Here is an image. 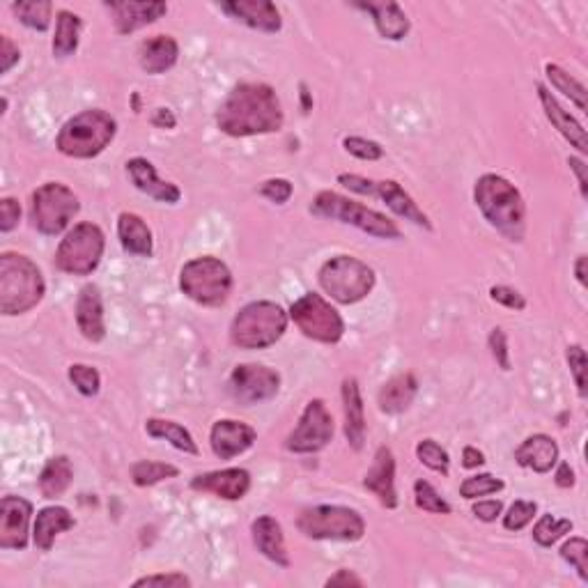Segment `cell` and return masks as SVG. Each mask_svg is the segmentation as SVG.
I'll use <instances>...</instances> for the list:
<instances>
[{
  "label": "cell",
  "instance_id": "1",
  "mask_svg": "<svg viewBox=\"0 0 588 588\" xmlns=\"http://www.w3.org/2000/svg\"><path fill=\"white\" fill-rule=\"evenodd\" d=\"M216 125L235 138L274 134L283 127L281 99L267 83H239L216 113Z\"/></svg>",
  "mask_w": 588,
  "mask_h": 588
},
{
  "label": "cell",
  "instance_id": "2",
  "mask_svg": "<svg viewBox=\"0 0 588 588\" xmlns=\"http://www.w3.org/2000/svg\"><path fill=\"white\" fill-rule=\"evenodd\" d=\"M474 200L492 228H497L510 242H522L526 232V207L522 193L513 182L494 173L478 177Z\"/></svg>",
  "mask_w": 588,
  "mask_h": 588
},
{
  "label": "cell",
  "instance_id": "3",
  "mask_svg": "<svg viewBox=\"0 0 588 588\" xmlns=\"http://www.w3.org/2000/svg\"><path fill=\"white\" fill-rule=\"evenodd\" d=\"M46 292L40 267L26 255H0V313L21 315L40 304Z\"/></svg>",
  "mask_w": 588,
  "mask_h": 588
},
{
  "label": "cell",
  "instance_id": "4",
  "mask_svg": "<svg viewBox=\"0 0 588 588\" xmlns=\"http://www.w3.org/2000/svg\"><path fill=\"white\" fill-rule=\"evenodd\" d=\"M115 120L106 111L92 108L74 115L65 122L56 138V147L65 157L72 159H92L102 154L115 138Z\"/></svg>",
  "mask_w": 588,
  "mask_h": 588
},
{
  "label": "cell",
  "instance_id": "5",
  "mask_svg": "<svg viewBox=\"0 0 588 588\" xmlns=\"http://www.w3.org/2000/svg\"><path fill=\"white\" fill-rule=\"evenodd\" d=\"M288 329V313L274 301H253L232 320L230 340L242 350H265Z\"/></svg>",
  "mask_w": 588,
  "mask_h": 588
},
{
  "label": "cell",
  "instance_id": "6",
  "mask_svg": "<svg viewBox=\"0 0 588 588\" xmlns=\"http://www.w3.org/2000/svg\"><path fill=\"white\" fill-rule=\"evenodd\" d=\"M311 212L315 216H322V219H331L338 223H345V226H354L368 235L377 239H400L402 232L393 223L389 216L379 214L370 207L354 203V200L340 196L334 191H320L313 200Z\"/></svg>",
  "mask_w": 588,
  "mask_h": 588
},
{
  "label": "cell",
  "instance_id": "7",
  "mask_svg": "<svg viewBox=\"0 0 588 588\" xmlns=\"http://www.w3.org/2000/svg\"><path fill=\"white\" fill-rule=\"evenodd\" d=\"M320 285L338 304L350 306L373 292L375 272L354 255H336L322 265Z\"/></svg>",
  "mask_w": 588,
  "mask_h": 588
},
{
  "label": "cell",
  "instance_id": "8",
  "mask_svg": "<svg viewBox=\"0 0 588 588\" xmlns=\"http://www.w3.org/2000/svg\"><path fill=\"white\" fill-rule=\"evenodd\" d=\"M180 290L200 306H221L230 297L232 274L226 262L212 255L193 258L182 267Z\"/></svg>",
  "mask_w": 588,
  "mask_h": 588
},
{
  "label": "cell",
  "instance_id": "9",
  "mask_svg": "<svg viewBox=\"0 0 588 588\" xmlns=\"http://www.w3.org/2000/svg\"><path fill=\"white\" fill-rule=\"evenodd\" d=\"M297 529L313 540H345L354 543L366 533V522L357 510L345 506H315L299 515Z\"/></svg>",
  "mask_w": 588,
  "mask_h": 588
},
{
  "label": "cell",
  "instance_id": "10",
  "mask_svg": "<svg viewBox=\"0 0 588 588\" xmlns=\"http://www.w3.org/2000/svg\"><path fill=\"white\" fill-rule=\"evenodd\" d=\"M104 232L95 223H79L67 232L56 251V267L72 276L95 272L104 255Z\"/></svg>",
  "mask_w": 588,
  "mask_h": 588
},
{
  "label": "cell",
  "instance_id": "11",
  "mask_svg": "<svg viewBox=\"0 0 588 588\" xmlns=\"http://www.w3.org/2000/svg\"><path fill=\"white\" fill-rule=\"evenodd\" d=\"M79 210V198L60 182L44 184L30 198V221H33L35 230L49 237L60 235Z\"/></svg>",
  "mask_w": 588,
  "mask_h": 588
},
{
  "label": "cell",
  "instance_id": "12",
  "mask_svg": "<svg viewBox=\"0 0 588 588\" xmlns=\"http://www.w3.org/2000/svg\"><path fill=\"white\" fill-rule=\"evenodd\" d=\"M292 322L297 324L301 334L317 343L334 345L345 334V322L334 306L320 294L308 292L297 299L290 308Z\"/></svg>",
  "mask_w": 588,
  "mask_h": 588
},
{
  "label": "cell",
  "instance_id": "13",
  "mask_svg": "<svg viewBox=\"0 0 588 588\" xmlns=\"http://www.w3.org/2000/svg\"><path fill=\"white\" fill-rule=\"evenodd\" d=\"M338 184H343L345 189H350L354 193H361V196H375L379 200H384L386 207L393 214H398L400 219L412 221L414 226L432 230V223L428 216L423 214L419 205L414 203V198L400 187L398 182L393 180H368V177L361 175H338Z\"/></svg>",
  "mask_w": 588,
  "mask_h": 588
},
{
  "label": "cell",
  "instance_id": "14",
  "mask_svg": "<svg viewBox=\"0 0 588 588\" xmlns=\"http://www.w3.org/2000/svg\"><path fill=\"white\" fill-rule=\"evenodd\" d=\"M334 439V416L324 405V400H311L301 414L297 428L285 439V448L290 453H317Z\"/></svg>",
  "mask_w": 588,
  "mask_h": 588
},
{
  "label": "cell",
  "instance_id": "15",
  "mask_svg": "<svg viewBox=\"0 0 588 588\" xmlns=\"http://www.w3.org/2000/svg\"><path fill=\"white\" fill-rule=\"evenodd\" d=\"M278 389H281V375L267 366H258V363H244V366L232 370L230 375L232 398L246 407L272 400Z\"/></svg>",
  "mask_w": 588,
  "mask_h": 588
},
{
  "label": "cell",
  "instance_id": "16",
  "mask_svg": "<svg viewBox=\"0 0 588 588\" xmlns=\"http://www.w3.org/2000/svg\"><path fill=\"white\" fill-rule=\"evenodd\" d=\"M30 515H33L30 501L21 497H3L0 501V547L26 549Z\"/></svg>",
  "mask_w": 588,
  "mask_h": 588
},
{
  "label": "cell",
  "instance_id": "17",
  "mask_svg": "<svg viewBox=\"0 0 588 588\" xmlns=\"http://www.w3.org/2000/svg\"><path fill=\"white\" fill-rule=\"evenodd\" d=\"M106 7L113 12L115 28H118L120 35L136 33V30L150 26L168 12V5L159 3V0H138V3L136 0H125V3H108Z\"/></svg>",
  "mask_w": 588,
  "mask_h": 588
},
{
  "label": "cell",
  "instance_id": "18",
  "mask_svg": "<svg viewBox=\"0 0 588 588\" xmlns=\"http://www.w3.org/2000/svg\"><path fill=\"white\" fill-rule=\"evenodd\" d=\"M363 487L370 490L379 499L384 508L398 506V492H396V460H393L391 448L379 446L375 453L373 467L368 469L363 478Z\"/></svg>",
  "mask_w": 588,
  "mask_h": 588
},
{
  "label": "cell",
  "instance_id": "19",
  "mask_svg": "<svg viewBox=\"0 0 588 588\" xmlns=\"http://www.w3.org/2000/svg\"><path fill=\"white\" fill-rule=\"evenodd\" d=\"M255 430L251 425H246L242 421H232V419H223L216 421L210 435V444L216 458L221 460H232L237 455H242L249 451V448L255 444Z\"/></svg>",
  "mask_w": 588,
  "mask_h": 588
},
{
  "label": "cell",
  "instance_id": "20",
  "mask_svg": "<svg viewBox=\"0 0 588 588\" xmlns=\"http://www.w3.org/2000/svg\"><path fill=\"white\" fill-rule=\"evenodd\" d=\"M221 10L235 21L253 30H262V33H278L283 26L281 12L269 0H232V3H221Z\"/></svg>",
  "mask_w": 588,
  "mask_h": 588
},
{
  "label": "cell",
  "instance_id": "21",
  "mask_svg": "<svg viewBox=\"0 0 588 588\" xmlns=\"http://www.w3.org/2000/svg\"><path fill=\"white\" fill-rule=\"evenodd\" d=\"M191 490L212 492L226 501H239L251 490V474L246 469H223L200 474L191 481Z\"/></svg>",
  "mask_w": 588,
  "mask_h": 588
},
{
  "label": "cell",
  "instance_id": "22",
  "mask_svg": "<svg viewBox=\"0 0 588 588\" xmlns=\"http://www.w3.org/2000/svg\"><path fill=\"white\" fill-rule=\"evenodd\" d=\"M127 173L131 177V182H134V187L138 191L147 193L150 198L159 200V203H168V205L180 203L182 191L177 189V184L159 180L157 170H154V166L147 159H143V157L129 159L127 161Z\"/></svg>",
  "mask_w": 588,
  "mask_h": 588
},
{
  "label": "cell",
  "instance_id": "23",
  "mask_svg": "<svg viewBox=\"0 0 588 588\" xmlns=\"http://www.w3.org/2000/svg\"><path fill=\"white\" fill-rule=\"evenodd\" d=\"M76 324L90 343H102L106 336L104 301L97 285H85L76 299Z\"/></svg>",
  "mask_w": 588,
  "mask_h": 588
},
{
  "label": "cell",
  "instance_id": "24",
  "mask_svg": "<svg viewBox=\"0 0 588 588\" xmlns=\"http://www.w3.org/2000/svg\"><path fill=\"white\" fill-rule=\"evenodd\" d=\"M251 533H253V543L262 556H267V559L276 563V566L290 568V556H288V547H285L283 529L272 515L258 517V520L251 524Z\"/></svg>",
  "mask_w": 588,
  "mask_h": 588
},
{
  "label": "cell",
  "instance_id": "25",
  "mask_svg": "<svg viewBox=\"0 0 588 588\" xmlns=\"http://www.w3.org/2000/svg\"><path fill=\"white\" fill-rule=\"evenodd\" d=\"M354 7L368 12L375 21L377 33L384 37V40L398 42L409 33V19L407 14L402 12V7L393 0H379V3H354Z\"/></svg>",
  "mask_w": 588,
  "mask_h": 588
},
{
  "label": "cell",
  "instance_id": "26",
  "mask_svg": "<svg viewBox=\"0 0 588 588\" xmlns=\"http://www.w3.org/2000/svg\"><path fill=\"white\" fill-rule=\"evenodd\" d=\"M538 97H540V104L545 108V115L547 120L552 122L554 129L561 131V136L566 138V141L577 147L579 152L586 154L588 152V138H586V129L579 125V122L572 118V115L563 108L556 99L552 97V92H549L545 85H538Z\"/></svg>",
  "mask_w": 588,
  "mask_h": 588
},
{
  "label": "cell",
  "instance_id": "27",
  "mask_svg": "<svg viewBox=\"0 0 588 588\" xmlns=\"http://www.w3.org/2000/svg\"><path fill=\"white\" fill-rule=\"evenodd\" d=\"M515 460L536 474H547L559 462V444L549 435H531L515 451Z\"/></svg>",
  "mask_w": 588,
  "mask_h": 588
},
{
  "label": "cell",
  "instance_id": "28",
  "mask_svg": "<svg viewBox=\"0 0 588 588\" xmlns=\"http://www.w3.org/2000/svg\"><path fill=\"white\" fill-rule=\"evenodd\" d=\"M343 407H345V437L354 451H361L366 441V416H363V398L359 382L347 377L343 382Z\"/></svg>",
  "mask_w": 588,
  "mask_h": 588
},
{
  "label": "cell",
  "instance_id": "29",
  "mask_svg": "<svg viewBox=\"0 0 588 588\" xmlns=\"http://www.w3.org/2000/svg\"><path fill=\"white\" fill-rule=\"evenodd\" d=\"M180 58V46L170 35H154L141 44L138 60L147 74H164L170 67H175Z\"/></svg>",
  "mask_w": 588,
  "mask_h": 588
},
{
  "label": "cell",
  "instance_id": "30",
  "mask_svg": "<svg viewBox=\"0 0 588 588\" xmlns=\"http://www.w3.org/2000/svg\"><path fill=\"white\" fill-rule=\"evenodd\" d=\"M74 517L69 513L67 508L63 506H49V508H42L40 513H37V520H35V529H33V540L37 549H42V552H49L53 547V540L56 536H60L63 531L74 529Z\"/></svg>",
  "mask_w": 588,
  "mask_h": 588
},
{
  "label": "cell",
  "instance_id": "31",
  "mask_svg": "<svg viewBox=\"0 0 588 588\" xmlns=\"http://www.w3.org/2000/svg\"><path fill=\"white\" fill-rule=\"evenodd\" d=\"M118 237L122 249L136 258H150L154 251L152 242V230L147 228V223L138 214H120L118 219Z\"/></svg>",
  "mask_w": 588,
  "mask_h": 588
},
{
  "label": "cell",
  "instance_id": "32",
  "mask_svg": "<svg viewBox=\"0 0 588 588\" xmlns=\"http://www.w3.org/2000/svg\"><path fill=\"white\" fill-rule=\"evenodd\" d=\"M416 391H419V382H416V377L412 373H402L398 377H393L382 386V391H379V409H382L384 414L405 412V409L412 405Z\"/></svg>",
  "mask_w": 588,
  "mask_h": 588
},
{
  "label": "cell",
  "instance_id": "33",
  "mask_svg": "<svg viewBox=\"0 0 588 588\" xmlns=\"http://www.w3.org/2000/svg\"><path fill=\"white\" fill-rule=\"evenodd\" d=\"M74 469L72 462H69L65 455H58V458H51L46 462V467L40 474V492L44 499H58L67 492V487L72 485Z\"/></svg>",
  "mask_w": 588,
  "mask_h": 588
},
{
  "label": "cell",
  "instance_id": "34",
  "mask_svg": "<svg viewBox=\"0 0 588 588\" xmlns=\"http://www.w3.org/2000/svg\"><path fill=\"white\" fill-rule=\"evenodd\" d=\"M145 432L154 439H166L173 444L177 451L187 453V455H198V444L193 441L191 432L184 428V425L175 423V421H166V419H147L145 423Z\"/></svg>",
  "mask_w": 588,
  "mask_h": 588
},
{
  "label": "cell",
  "instance_id": "35",
  "mask_svg": "<svg viewBox=\"0 0 588 588\" xmlns=\"http://www.w3.org/2000/svg\"><path fill=\"white\" fill-rule=\"evenodd\" d=\"M79 37H81V17H76L72 12H58L56 23V37H53V56L56 58H69L74 56L79 49Z\"/></svg>",
  "mask_w": 588,
  "mask_h": 588
},
{
  "label": "cell",
  "instance_id": "36",
  "mask_svg": "<svg viewBox=\"0 0 588 588\" xmlns=\"http://www.w3.org/2000/svg\"><path fill=\"white\" fill-rule=\"evenodd\" d=\"M180 474V469L175 464L166 462H154V460H141L131 467V481L138 487H150L161 481H168V478H175Z\"/></svg>",
  "mask_w": 588,
  "mask_h": 588
},
{
  "label": "cell",
  "instance_id": "37",
  "mask_svg": "<svg viewBox=\"0 0 588 588\" xmlns=\"http://www.w3.org/2000/svg\"><path fill=\"white\" fill-rule=\"evenodd\" d=\"M545 72H547V79L552 81V85L559 92H563V95L570 97L572 102H575L579 106V111H586L588 108V102H586V88L582 83H579L575 76H570L566 69H561L559 65H545Z\"/></svg>",
  "mask_w": 588,
  "mask_h": 588
},
{
  "label": "cell",
  "instance_id": "38",
  "mask_svg": "<svg viewBox=\"0 0 588 588\" xmlns=\"http://www.w3.org/2000/svg\"><path fill=\"white\" fill-rule=\"evenodd\" d=\"M12 12L17 14L23 26L44 33V30L51 26L53 5L49 3V0H30V3H14Z\"/></svg>",
  "mask_w": 588,
  "mask_h": 588
},
{
  "label": "cell",
  "instance_id": "39",
  "mask_svg": "<svg viewBox=\"0 0 588 588\" xmlns=\"http://www.w3.org/2000/svg\"><path fill=\"white\" fill-rule=\"evenodd\" d=\"M570 531H572L570 520H563V517H554V515H543L538 520V524L533 526V540H536L540 547H552L556 540H561Z\"/></svg>",
  "mask_w": 588,
  "mask_h": 588
},
{
  "label": "cell",
  "instance_id": "40",
  "mask_svg": "<svg viewBox=\"0 0 588 588\" xmlns=\"http://www.w3.org/2000/svg\"><path fill=\"white\" fill-rule=\"evenodd\" d=\"M416 458H419L428 469L437 471L441 476H448L451 458H448L446 448H441L435 439L419 441V446H416Z\"/></svg>",
  "mask_w": 588,
  "mask_h": 588
},
{
  "label": "cell",
  "instance_id": "41",
  "mask_svg": "<svg viewBox=\"0 0 588 588\" xmlns=\"http://www.w3.org/2000/svg\"><path fill=\"white\" fill-rule=\"evenodd\" d=\"M414 494H416V506L425 513H437V515H451V504L441 497V494L432 487L428 481H416L414 485Z\"/></svg>",
  "mask_w": 588,
  "mask_h": 588
},
{
  "label": "cell",
  "instance_id": "42",
  "mask_svg": "<svg viewBox=\"0 0 588 588\" xmlns=\"http://www.w3.org/2000/svg\"><path fill=\"white\" fill-rule=\"evenodd\" d=\"M504 490V481L501 478H494L492 474H478L464 478L460 485V494L464 499H478L487 497V494H497Z\"/></svg>",
  "mask_w": 588,
  "mask_h": 588
},
{
  "label": "cell",
  "instance_id": "43",
  "mask_svg": "<svg viewBox=\"0 0 588 588\" xmlns=\"http://www.w3.org/2000/svg\"><path fill=\"white\" fill-rule=\"evenodd\" d=\"M69 379L76 386V391L85 398H92L99 393V386H102V377H99V370L92 366H83V363H74L69 366Z\"/></svg>",
  "mask_w": 588,
  "mask_h": 588
},
{
  "label": "cell",
  "instance_id": "44",
  "mask_svg": "<svg viewBox=\"0 0 588 588\" xmlns=\"http://www.w3.org/2000/svg\"><path fill=\"white\" fill-rule=\"evenodd\" d=\"M561 556L579 572V577H582L584 582H588V543L584 538H570L568 543L561 547Z\"/></svg>",
  "mask_w": 588,
  "mask_h": 588
},
{
  "label": "cell",
  "instance_id": "45",
  "mask_svg": "<svg viewBox=\"0 0 588 588\" xmlns=\"http://www.w3.org/2000/svg\"><path fill=\"white\" fill-rule=\"evenodd\" d=\"M536 501H515L513 506H510L508 513L504 515V526L508 531H522L526 524H529L533 517H536Z\"/></svg>",
  "mask_w": 588,
  "mask_h": 588
},
{
  "label": "cell",
  "instance_id": "46",
  "mask_svg": "<svg viewBox=\"0 0 588 588\" xmlns=\"http://www.w3.org/2000/svg\"><path fill=\"white\" fill-rule=\"evenodd\" d=\"M343 147L352 154V157L363 159V161H377V159L384 157L382 145L375 143V141H368V138H361V136H347L343 141Z\"/></svg>",
  "mask_w": 588,
  "mask_h": 588
},
{
  "label": "cell",
  "instance_id": "47",
  "mask_svg": "<svg viewBox=\"0 0 588 588\" xmlns=\"http://www.w3.org/2000/svg\"><path fill=\"white\" fill-rule=\"evenodd\" d=\"M568 363H570V370L572 375H575V384H577V391L579 396L586 398V352L582 345H570L568 352Z\"/></svg>",
  "mask_w": 588,
  "mask_h": 588
},
{
  "label": "cell",
  "instance_id": "48",
  "mask_svg": "<svg viewBox=\"0 0 588 588\" xmlns=\"http://www.w3.org/2000/svg\"><path fill=\"white\" fill-rule=\"evenodd\" d=\"M260 196H265L267 200H272V203H276V205H283L292 198V184L288 180H283V177L267 180L260 187Z\"/></svg>",
  "mask_w": 588,
  "mask_h": 588
},
{
  "label": "cell",
  "instance_id": "49",
  "mask_svg": "<svg viewBox=\"0 0 588 588\" xmlns=\"http://www.w3.org/2000/svg\"><path fill=\"white\" fill-rule=\"evenodd\" d=\"M490 297L497 301V304L510 308V311H524L526 308L524 294L508 288V285H494V288L490 290Z\"/></svg>",
  "mask_w": 588,
  "mask_h": 588
},
{
  "label": "cell",
  "instance_id": "50",
  "mask_svg": "<svg viewBox=\"0 0 588 588\" xmlns=\"http://www.w3.org/2000/svg\"><path fill=\"white\" fill-rule=\"evenodd\" d=\"M490 350L494 361L499 363V368L510 370V352H508V338L504 329H492L490 334Z\"/></svg>",
  "mask_w": 588,
  "mask_h": 588
},
{
  "label": "cell",
  "instance_id": "51",
  "mask_svg": "<svg viewBox=\"0 0 588 588\" xmlns=\"http://www.w3.org/2000/svg\"><path fill=\"white\" fill-rule=\"evenodd\" d=\"M21 219V207L14 198L0 200V230L10 232L19 226Z\"/></svg>",
  "mask_w": 588,
  "mask_h": 588
},
{
  "label": "cell",
  "instance_id": "52",
  "mask_svg": "<svg viewBox=\"0 0 588 588\" xmlns=\"http://www.w3.org/2000/svg\"><path fill=\"white\" fill-rule=\"evenodd\" d=\"M134 586H191V579L180 572H168V575H147L136 579Z\"/></svg>",
  "mask_w": 588,
  "mask_h": 588
},
{
  "label": "cell",
  "instance_id": "53",
  "mask_svg": "<svg viewBox=\"0 0 588 588\" xmlns=\"http://www.w3.org/2000/svg\"><path fill=\"white\" fill-rule=\"evenodd\" d=\"M19 58H21V51L12 44L10 37L7 35L0 37V72L3 74L10 72V69L19 63Z\"/></svg>",
  "mask_w": 588,
  "mask_h": 588
},
{
  "label": "cell",
  "instance_id": "54",
  "mask_svg": "<svg viewBox=\"0 0 588 588\" xmlns=\"http://www.w3.org/2000/svg\"><path fill=\"white\" fill-rule=\"evenodd\" d=\"M501 510H504L501 501H478L474 504V515L483 522H494L501 515Z\"/></svg>",
  "mask_w": 588,
  "mask_h": 588
},
{
  "label": "cell",
  "instance_id": "55",
  "mask_svg": "<svg viewBox=\"0 0 588 588\" xmlns=\"http://www.w3.org/2000/svg\"><path fill=\"white\" fill-rule=\"evenodd\" d=\"M327 586H363V579L354 575L352 570H338L336 575L327 579Z\"/></svg>",
  "mask_w": 588,
  "mask_h": 588
},
{
  "label": "cell",
  "instance_id": "56",
  "mask_svg": "<svg viewBox=\"0 0 588 588\" xmlns=\"http://www.w3.org/2000/svg\"><path fill=\"white\" fill-rule=\"evenodd\" d=\"M568 164H570V170H575L577 182H579V191H582V198H586V196H588V173H586V164H584L582 159H577V157H570V159H568Z\"/></svg>",
  "mask_w": 588,
  "mask_h": 588
},
{
  "label": "cell",
  "instance_id": "57",
  "mask_svg": "<svg viewBox=\"0 0 588 588\" xmlns=\"http://www.w3.org/2000/svg\"><path fill=\"white\" fill-rule=\"evenodd\" d=\"M556 485L561 487V490H570L572 485H575V471H572V467L568 462H561L559 469H556V476H554Z\"/></svg>",
  "mask_w": 588,
  "mask_h": 588
},
{
  "label": "cell",
  "instance_id": "58",
  "mask_svg": "<svg viewBox=\"0 0 588 588\" xmlns=\"http://www.w3.org/2000/svg\"><path fill=\"white\" fill-rule=\"evenodd\" d=\"M481 464H485V455L478 451L476 446L464 448V451H462V467L476 469V467H481Z\"/></svg>",
  "mask_w": 588,
  "mask_h": 588
},
{
  "label": "cell",
  "instance_id": "59",
  "mask_svg": "<svg viewBox=\"0 0 588 588\" xmlns=\"http://www.w3.org/2000/svg\"><path fill=\"white\" fill-rule=\"evenodd\" d=\"M152 125H157L161 129H173L177 125L173 111H168V108H157L152 115Z\"/></svg>",
  "mask_w": 588,
  "mask_h": 588
},
{
  "label": "cell",
  "instance_id": "60",
  "mask_svg": "<svg viewBox=\"0 0 588 588\" xmlns=\"http://www.w3.org/2000/svg\"><path fill=\"white\" fill-rule=\"evenodd\" d=\"M575 274H577V281L586 288V255H579V258H577Z\"/></svg>",
  "mask_w": 588,
  "mask_h": 588
},
{
  "label": "cell",
  "instance_id": "61",
  "mask_svg": "<svg viewBox=\"0 0 588 588\" xmlns=\"http://www.w3.org/2000/svg\"><path fill=\"white\" fill-rule=\"evenodd\" d=\"M301 99H304V108H306V111H311V97H308V88H306V85H301Z\"/></svg>",
  "mask_w": 588,
  "mask_h": 588
}]
</instances>
